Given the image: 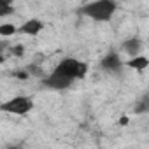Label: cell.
<instances>
[{"label": "cell", "mask_w": 149, "mask_h": 149, "mask_svg": "<svg viewBox=\"0 0 149 149\" xmlns=\"http://www.w3.org/2000/svg\"><path fill=\"white\" fill-rule=\"evenodd\" d=\"M121 47H123V51H125L126 54H130V56H137V54L140 53V49H142V40L137 39V37H132V39L125 40V42L121 44Z\"/></svg>", "instance_id": "cell-7"}, {"label": "cell", "mask_w": 149, "mask_h": 149, "mask_svg": "<svg viewBox=\"0 0 149 149\" xmlns=\"http://www.w3.org/2000/svg\"><path fill=\"white\" fill-rule=\"evenodd\" d=\"M13 76L18 77V79H21V81H26L30 77V72L28 70H16V72H13Z\"/></svg>", "instance_id": "cell-12"}, {"label": "cell", "mask_w": 149, "mask_h": 149, "mask_svg": "<svg viewBox=\"0 0 149 149\" xmlns=\"http://www.w3.org/2000/svg\"><path fill=\"white\" fill-rule=\"evenodd\" d=\"M32 109H33V102L28 97H14V98H11V100H7L0 105V111L9 112V114H16V116L28 114Z\"/></svg>", "instance_id": "cell-2"}, {"label": "cell", "mask_w": 149, "mask_h": 149, "mask_svg": "<svg viewBox=\"0 0 149 149\" xmlns=\"http://www.w3.org/2000/svg\"><path fill=\"white\" fill-rule=\"evenodd\" d=\"M111 2H116V0H111Z\"/></svg>", "instance_id": "cell-17"}, {"label": "cell", "mask_w": 149, "mask_h": 149, "mask_svg": "<svg viewBox=\"0 0 149 149\" xmlns=\"http://www.w3.org/2000/svg\"><path fill=\"white\" fill-rule=\"evenodd\" d=\"M18 32V28L13 25V23H4L0 25V37H11Z\"/></svg>", "instance_id": "cell-10"}, {"label": "cell", "mask_w": 149, "mask_h": 149, "mask_svg": "<svg viewBox=\"0 0 149 149\" xmlns=\"http://www.w3.org/2000/svg\"><path fill=\"white\" fill-rule=\"evenodd\" d=\"M147 111V97H144L137 105H135V114H142Z\"/></svg>", "instance_id": "cell-11"}, {"label": "cell", "mask_w": 149, "mask_h": 149, "mask_svg": "<svg viewBox=\"0 0 149 149\" xmlns=\"http://www.w3.org/2000/svg\"><path fill=\"white\" fill-rule=\"evenodd\" d=\"M7 46V42H0V49H2V47H6Z\"/></svg>", "instance_id": "cell-16"}, {"label": "cell", "mask_w": 149, "mask_h": 149, "mask_svg": "<svg viewBox=\"0 0 149 149\" xmlns=\"http://www.w3.org/2000/svg\"><path fill=\"white\" fill-rule=\"evenodd\" d=\"M11 14H14L13 0H0V18H4V16H11Z\"/></svg>", "instance_id": "cell-9"}, {"label": "cell", "mask_w": 149, "mask_h": 149, "mask_svg": "<svg viewBox=\"0 0 149 149\" xmlns=\"http://www.w3.org/2000/svg\"><path fill=\"white\" fill-rule=\"evenodd\" d=\"M116 9H118L116 2H111V0H95V2L83 6L79 9V13L95 19V21H109L114 16Z\"/></svg>", "instance_id": "cell-1"}, {"label": "cell", "mask_w": 149, "mask_h": 149, "mask_svg": "<svg viewBox=\"0 0 149 149\" xmlns=\"http://www.w3.org/2000/svg\"><path fill=\"white\" fill-rule=\"evenodd\" d=\"M11 53L16 56V58H21L23 54H25V46H14V47H11Z\"/></svg>", "instance_id": "cell-13"}, {"label": "cell", "mask_w": 149, "mask_h": 149, "mask_svg": "<svg viewBox=\"0 0 149 149\" xmlns=\"http://www.w3.org/2000/svg\"><path fill=\"white\" fill-rule=\"evenodd\" d=\"M53 74H56V76H63V77H70V79L76 81L77 74H79V60H76V58H63L58 63V67L54 68Z\"/></svg>", "instance_id": "cell-3"}, {"label": "cell", "mask_w": 149, "mask_h": 149, "mask_svg": "<svg viewBox=\"0 0 149 149\" xmlns=\"http://www.w3.org/2000/svg\"><path fill=\"white\" fill-rule=\"evenodd\" d=\"M118 123L125 126V125H128V118H126V116H123V118H119V121H118Z\"/></svg>", "instance_id": "cell-14"}, {"label": "cell", "mask_w": 149, "mask_h": 149, "mask_svg": "<svg viewBox=\"0 0 149 149\" xmlns=\"http://www.w3.org/2000/svg\"><path fill=\"white\" fill-rule=\"evenodd\" d=\"M4 61H6V56H4V54H2V51H0V65H2V63H4Z\"/></svg>", "instance_id": "cell-15"}, {"label": "cell", "mask_w": 149, "mask_h": 149, "mask_svg": "<svg viewBox=\"0 0 149 149\" xmlns=\"http://www.w3.org/2000/svg\"><path fill=\"white\" fill-rule=\"evenodd\" d=\"M72 83H74V79H70V77H63V76H56V74H51L49 77H44V79H42V84H44L46 88L58 90V91L70 88Z\"/></svg>", "instance_id": "cell-4"}, {"label": "cell", "mask_w": 149, "mask_h": 149, "mask_svg": "<svg viewBox=\"0 0 149 149\" xmlns=\"http://www.w3.org/2000/svg\"><path fill=\"white\" fill-rule=\"evenodd\" d=\"M126 65H128L130 68H135V70H144V68H147L149 60H147L146 56L137 54V56H132V60H128V61H126Z\"/></svg>", "instance_id": "cell-8"}, {"label": "cell", "mask_w": 149, "mask_h": 149, "mask_svg": "<svg viewBox=\"0 0 149 149\" xmlns=\"http://www.w3.org/2000/svg\"><path fill=\"white\" fill-rule=\"evenodd\" d=\"M102 68L104 70H109V72H119L121 70V67H123V63H121V58H119V54L118 53H114V51H111L104 60H102Z\"/></svg>", "instance_id": "cell-6"}, {"label": "cell", "mask_w": 149, "mask_h": 149, "mask_svg": "<svg viewBox=\"0 0 149 149\" xmlns=\"http://www.w3.org/2000/svg\"><path fill=\"white\" fill-rule=\"evenodd\" d=\"M42 28H44V23L40 21V19H37V18H32V19H28V21H25L19 28H18V32L19 33H23V35H39L40 32H42Z\"/></svg>", "instance_id": "cell-5"}]
</instances>
